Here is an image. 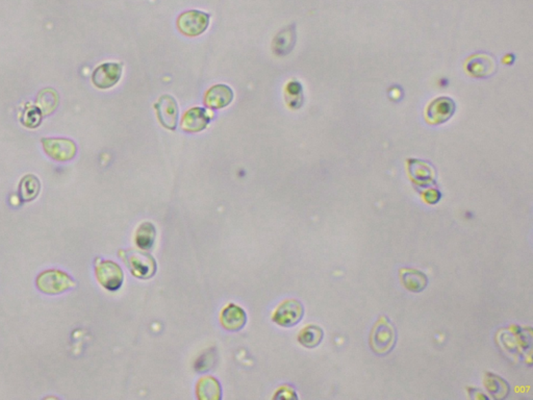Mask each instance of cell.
Returning <instances> with one entry per match:
<instances>
[{
	"label": "cell",
	"instance_id": "obj_4",
	"mask_svg": "<svg viewBox=\"0 0 533 400\" xmlns=\"http://www.w3.org/2000/svg\"><path fill=\"white\" fill-rule=\"evenodd\" d=\"M305 309L300 301L296 299L285 301L273 313V321L283 327H291L303 319Z\"/></svg>",
	"mask_w": 533,
	"mask_h": 400
},
{
	"label": "cell",
	"instance_id": "obj_5",
	"mask_svg": "<svg viewBox=\"0 0 533 400\" xmlns=\"http://www.w3.org/2000/svg\"><path fill=\"white\" fill-rule=\"evenodd\" d=\"M95 272L100 285L112 292L118 290L123 283V272L121 268L119 265L110 261L100 262L96 266Z\"/></svg>",
	"mask_w": 533,
	"mask_h": 400
},
{
	"label": "cell",
	"instance_id": "obj_1",
	"mask_svg": "<svg viewBox=\"0 0 533 400\" xmlns=\"http://www.w3.org/2000/svg\"><path fill=\"white\" fill-rule=\"evenodd\" d=\"M396 342V331L393 325L386 318H381L372 331L370 345L374 353L387 355L393 349Z\"/></svg>",
	"mask_w": 533,
	"mask_h": 400
},
{
	"label": "cell",
	"instance_id": "obj_18",
	"mask_svg": "<svg viewBox=\"0 0 533 400\" xmlns=\"http://www.w3.org/2000/svg\"><path fill=\"white\" fill-rule=\"evenodd\" d=\"M156 239V230L152 223H143L137 232V245L143 250L152 248Z\"/></svg>",
	"mask_w": 533,
	"mask_h": 400
},
{
	"label": "cell",
	"instance_id": "obj_9",
	"mask_svg": "<svg viewBox=\"0 0 533 400\" xmlns=\"http://www.w3.org/2000/svg\"><path fill=\"white\" fill-rule=\"evenodd\" d=\"M212 118V114L206 108H192L185 113L180 126L185 132L196 134L204 130Z\"/></svg>",
	"mask_w": 533,
	"mask_h": 400
},
{
	"label": "cell",
	"instance_id": "obj_14",
	"mask_svg": "<svg viewBox=\"0 0 533 400\" xmlns=\"http://www.w3.org/2000/svg\"><path fill=\"white\" fill-rule=\"evenodd\" d=\"M41 185L37 176L27 174L22 178L19 185V195L23 202H32L39 195Z\"/></svg>",
	"mask_w": 533,
	"mask_h": 400
},
{
	"label": "cell",
	"instance_id": "obj_6",
	"mask_svg": "<svg viewBox=\"0 0 533 400\" xmlns=\"http://www.w3.org/2000/svg\"><path fill=\"white\" fill-rule=\"evenodd\" d=\"M48 156L60 162L70 161L76 154V146L68 139L44 138L41 140Z\"/></svg>",
	"mask_w": 533,
	"mask_h": 400
},
{
	"label": "cell",
	"instance_id": "obj_12",
	"mask_svg": "<svg viewBox=\"0 0 533 400\" xmlns=\"http://www.w3.org/2000/svg\"><path fill=\"white\" fill-rule=\"evenodd\" d=\"M128 266H130L128 268L132 269L134 277H142V279L152 277V274L156 272V262L152 260V257L141 252L130 255L128 259Z\"/></svg>",
	"mask_w": 533,
	"mask_h": 400
},
{
	"label": "cell",
	"instance_id": "obj_8",
	"mask_svg": "<svg viewBox=\"0 0 533 400\" xmlns=\"http://www.w3.org/2000/svg\"><path fill=\"white\" fill-rule=\"evenodd\" d=\"M121 75L122 67L119 64H102L94 70L92 82L99 89H108L118 84Z\"/></svg>",
	"mask_w": 533,
	"mask_h": 400
},
{
	"label": "cell",
	"instance_id": "obj_13",
	"mask_svg": "<svg viewBox=\"0 0 533 400\" xmlns=\"http://www.w3.org/2000/svg\"><path fill=\"white\" fill-rule=\"evenodd\" d=\"M402 283L410 292L419 293L426 288L428 281L423 272L412 269V270L404 271L402 274Z\"/></svg>",
	"mask_w": 533,
	"mask_h": 400
},
{
	"label": "cell",
	"instance_id": "obj_2",
	"mask_svg": "<svg viewBox=\"0 0 533 400\" xmlns=\"http://www.w3.org/2000/svg\"><path fill=\"white\" fill-rule=\"evenodd\" d=\"M75 281L60 270H47L37 279V287L45 294H60L75 287Z\"/></svg>",
	"mask_w": 533,
	"mask_h": 400
},
{
	"label": "cell",
	"instance_id": "obj_3",
	"mask_svg": "<svg viewBox=\"0 0 533 400\" xmlns=\"http://www.w3.org/2000/svg\"><path fill=\"white\" fill-rule=\"evenodd\" d=\"M209 25H210V15L197 10L185 12L177 19L178 31L188 37H198L202 35Z\"/></svg>",
	"mask_w": 533,
	"mask_h": 400
},
{
	"label": "cell",
	"instance_id": "obj_16",
	"mask_svg": "<svg viewBox=\"0 0 533 400\" xmlns=\"http://www.w3.org/2000/svg\"><path fill=\"white\" fill-rule=\"evenodd\" d=\"M324 333L317 325H309L299 333L298 341L307 349H313L321 343Z\"/></svg>",
	"mask_w": 533,
	"mask_h": 400
},
{
	"label": "cell",
	"instance_id": "obj_11",
	"mask_svg": "<svg viewBox=\"0 0 533 400\" xmlns=\"http://www.w3.org/2000/svg\"><path fill=\"white\" fill-rule=\"evenodd\" d=\"M247 316L244 309L239 305H230L224 307L221 313V325L228 331H238L246 323Z\"/></svg>",
	"mask_w": 533,
	"mask_h": 400
},
{
	"label": "cell",
	"instance_id": "obj_17",
	"mask_svg": "<svg viewBox=\"0 0 533 400\" xmlns=\"http://www.w3.org/2000/svg\"><path fill=\"white\" fill-rule=\"evenodd\" d=\"M37 104L43 115H49L58 106V93L52 89L42 90L38 95Z\"/></svg>",
	"mask_w": 533,
	"mask_h": 400
},
{
	"label": "cell",
	"instance_id": "obj_7",
	"mask_svg": "<svg viewBox=\"0 0 533 400\" xmlns=\"http://www.w3.org/2000/svg\"><path fill=\"white\" fill-rule=\"evenodd\" d=\"M156 116L158 121L167 130H174L178 124V106L176 100L170 95H163L156 104Z\"/></svg>",
	"mask_w": 533,
	"mask_h": 400
},
{
	"label": "cell",
	"instance_id": "obj_10",
	"mask_svg": "<svg viewBox=\"0 0 533 400\" xmlns=\"http://www.w3.org/2000/svg\"><path fill=\"white\" fill-rule=\"evenodd\" d=\"M233 92L226 84H219L207 90L204 104L214 110L226 108L233 102Z\"/></svg>",
	"mask_w": 533,
	"mask_h": 400
},
{
	"label": "cell",
	"instance_id": "obj_15",
	"mask_svg": "<svg viewBox=\"0 0 533 400\" xmlns=\"http://www.w3.org/2000/svg\"><path fill=\"white\" fill-rule=\"evenodd\" d=\"M220 393V386L213 377H203L197 385L199 399H219Z\"/></svg>",
	"mask_w": 533,
	"mask_h": 400
},
{
	"label": "cell",
	"instance_id": "obj_19",
	"mask_svg": "<svg viewBox=\"0 0 533 400\" xmlns=\"http://www.w3.org/2000/svg\"><path fill=\"white\" fill-rule=\"evenodd\" d=\"M42 115H43V114H42L39 108L31 106V108H28L27 110L24 112V116L21 119V122L24 126H27V128H37V126H39L40 123H41Z\"/></svg>",
	"mask_w": 533,
	"mask_h": 400
}]
</instances>
